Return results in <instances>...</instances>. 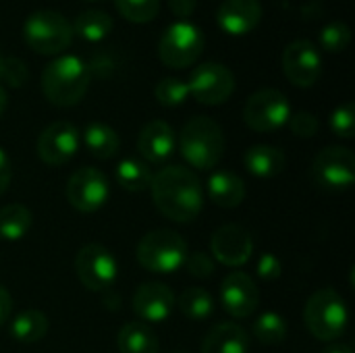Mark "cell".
I'll return each mask as SVG.
<instances>
[{
  "mask_svg": "<svg viewBox=\"0 0 355 353\" xmlns=\"http://www.w3.org/2000/svg\"><path fill=\"white\" fill-rule=\"evenodd\" d=\"M154 206L175 223H191L204 206V187L198 175L181 164L164 166L150 183Z\"/></svg>",
  "mask_w": 355,
  "mask_h": 353,
  "instance_id": "6da1fadb",
  "label": "cell"
},
{
  "mask_svg": "<svg viewBox=\"0 0 355 353\" xmlns=\"http://www.w3.org/2000/svg\"><path fill=\"white\" fill-rule=\"evenodd\" d=\"M92 71L75 54L56 56L42 73V92L54 106H73L81 102L89 87Z\"/></svg>",
  "mask_w": 355,
  "mask_h": 353,
  "instance_id": "7a4b0ae2",
  "label": "cell"
},
{
  "mask_svg": "<svg viewBox=\"0 0 355 353\" xmlns=\"http://www.w3.org/2000/svg\"><path fill=\"white\" fill-rule=\"evenodd\" d=\"M179 150L183 160L198 171H212L225 154V133L210 117H193L185 123Z\"/></svg>",
  "mask_w": 355,
  "mask_h": 353,
  "instance_id": "3957f363",
  "label": "cell"
},
{
  "mask_svg": "<svg viewBox=\"0 0 355 353\" xmlns=\"http://www.w3.org/2000/svg\"><path fill=\"white\" fill-rule=\"evenodd\" d=\"M25 44L44 56H56L64 52L73 42V27L67 17L52 8L33 10L23 25Z\"/></svg>",
  "mask_w": 355,
  "mask_h": 353,
  "instance_id": "277c9868",
  "label": "cell"
},
{
  "mask_svg": "<svg viewBox=\"0 0 355 353\" xmlns=\"http://www.w3.org/2000/svg\"><path fill=\"white\" fill-rule=\"evenodd\" d=\"M347 306L335 289H318L304 308V322L318 341H335L347 329Z\"/></svg>",
  "mask_w": 355,
  "mask_h": 353,
  "instance_id": "5b68a950",
  "label": "cell"
},
{
  "mask_svg": "<svg viewBox=\"0 0 355 353\" xmlns=\"http://www.w3.org/2000/svg\"><path fill=\"white\" fill-rule=\"evenodd\" d=\"M187 243L185 239L168 229H156L141 237L137 243V262L156 275H171L185 264Z\"/></svg>",
  "mask_w": 355,
  "mask_h": 353,
  "instance_id": "8992f818",
  "label": "cell"
},
{
  "mask_svg": "<svg viewBox=\"0 0 355 353\" xmlns=\"http://www.w3.org/2000/svg\"><path fill=\"white\" fill-rule=\"evenodd\" d=\"M206 37L202 29L189 21H177L166 27L158 42V56L171 69L191 67L204 52Z\"/></svg>",
  "mask_w": 355,
  "mask_h": 353,
  "instance_id": "52a82bcc",
  "label": "cell"
},
{
  "mask_svg": "<svg viewBox=\"0 0 355 353\" xmlns=\"http://www.w3.org/2000/svg\"><path fill=\"white\" fill-rule=\"evenodd\" d=\"M291 117V104L281 89L264 87L254 92L243 108V121L258 133L277 131L287 125Z\"/></svg>",
  "mask_w": 355,
  "mask_h": 353,
  "instance_id": "ba28073f",
  "label": "cell"
},
{
  "mask_svg": "<svg viewBox=\"0 0 355 353\" xmlns=\"http://www.w3.org/2000/svg\"><path fill=\"white\" fill-rule=\"evenodd\" d=\"M75 273L85 289L100 293L114 285L119 277V264L108 248L100 243H87L75 256Z\"/></svg>",
  "mask_w": 355,
  "mask_h": 353,
  "instance_id": "9c48e42d",
  "label": "cell"
},
{
  "mask_svg": "<svg viewBox=\"0 0 355 353\" xmlns=\"http://www.w3.org/2000/svg\"><path fill=\"white\" fill-rule=\"evenodd\" d=\"M314 181L329 191H345L355 181V156L345 146L322 148L312 162Z\"/></svg>",
  "mask_w": 355,
  "mask_h": 353,
  "instance_id": "30bf717a",
  "label": "cell"
},
{
  "mask_svg": "<svg viewBox=\"0 0 355 353\" xmlns=\"http://www.w3.org/2000/svg\"><path fill=\"white\" fill-rule=\"evenodd\" d=\"M187 87L189 96H193L200 104L218 106L227 102L235 92V75L227 64L214 60L202 62L187 79Z\"/></svg>",
  "mask_w": 355,
  "mask_h": 353,
  "instance_id": "8fae6325",
  "label": "cell"
},
{
  "mask_svg": "<svg viewBox=\"0 0 355 353\" xmlns=\"http://www.w3.org/2000/svg\"><path fill=\"white\" fill-rule=\"evenodd\" d=\"M110 187L106 175L96 166H83L69 177L67 200L79 212H96L108 200Z\"/></svg>",
  "mask_w": 355,
  "mask_h": 353,
  "instance_id": "7c38bea8",
  "label": "cell"
},
{
  "mask_svg": "<svg viewBox=\"0 0 355 353\" xmlns=\"http://www.w3.org/2000/svg\"><path fill=\"white\" fill-rule=\"evenodd\" d=\"M283 73L297 87H312L322 75V56L310 40H293L283 50Z\"/></svg>",
  "mask_w": 355,
  "mask_h": 353,
  "instance_id": "4fadbf2b",
  "label": "cell"
},
{
  "mask_svg": "<svg viewBox=\"0 0 355 353\" xmlns=\"http://www.w3.org/2000/svg\"><path fill=\"white\" fill-rule=\"evenodd\" d=\"M210 252L216 262L239 268L254 256V237L241 225H223L210 237Z\"/></svg>",
  "mask_w": 355,
  "mask_h": 353,
  "instance_id": "5bb4252c",
  "label": "cell"
},
{
  "mask_svg": "<svg viewBox=\"0 0 355 353\" xmlns=\"http://www.w3.org/2000/svg\"><path fill=\"white\" fill-rule=\"evenodd\" d=\"M79 131L73 123L56 121L50 123L37 137L35 150L42 162L50 166H58L69 162L79 150Z\"/></svg>",
  "mask_w": 355,
  "mask_h": 353,
  "instance_id": "9a60e30c",
  "label": "cell"
},
{
  "mask_svg": "<svg viewBox=\"0 0 355 353\" xmlns=\"http://www.w3.org/2000/svg\"><path fill=\"white\" fill-rule=\"evenodd\" d=\"M220 304L225 312L233 318H248L256 312L260 304V291L254 279L241 270L225 277L220 285Z\"/></svg>",
  "mask_w": 355,
  "mask_h": 353,
  "instance_id": "2e32d148",
  "label": "cell"
},
{
  "mask_svg": "<svg viewBox=\"0 0 355 353\" xmlns=\"http://www.w3.org/2000/svg\"><path fill=\"white\" fill-rule=\"evenodd\" d=\"M175 293L164 283H144L133 293V312L144 322H164L175 308Z\"/></svg>",
  "mask_w": 355,
  "mask_h": 353,
  "instance_id": "e0dca14e",
  "label": "cell"
},
{
  "mask_svg": "<svg viewBox=\"0 0 355 353\" xmlns=\"http://www.w3.org/2000/svg\"><path fill=\"white\" fill-rule=\"evenodd\" d=\"M262 21L260 0H225L216 10V23L231 35H245Z\"/></svg>",
  "mask_w": 355,
  "mask_h": 353,
  "instance_id": "ac0fdd59",
  "label": "cell"
},
{
  "mask_svg": "<svg viewBox=\"0 0 355 353\" xmlns=\"http://www.w3.org/2000/svg\"><path fill=\"white\" fill-rule=\"evenodd\" d=\"M175 131L166 121H150L137 135V152L144 162H164L175 152Z\"/></svg>",
  "mask_w": 355,
  "mask_h": 353,
  "instance_id": "d6986e66",
  "label": "cell"
},
{
  "mask_svg": "<svg viewBox=\"0 0 355 353\" xmlns=\"http://www.w3.org/2000/svg\"><path fill=\"white\" fill-rule=\"evenodd\" d=\"M208 198L218 208H237L245 200V183L231 171H214L208 179Z\"/></svg>",
  "mask_w": 355,
  "mask_h": 353,
  "instance_id": "ffe728a7",
  "label": "cell"
},
{
  "mask_svg": "<svg viewBox=\"0 0 355 353\" xmlns=\"http://www.w3.org/2000/svg\"><path fill=\"white\" fill-rule=\"evenodd\" d=\"M250 335L237 322H220L212 327L202 343V353H248Z\"/></svg>",
  "mask_w": 355,
  "mask_h": 353,
  "instance_id": "44dd1931",
  "label": "cell"
},
{
  "mask_svg": "<svg viewBox=\"0 0 355 353\" xmlns=\"http://www.w3.org/2000/svg\"><path fill=\"white\" fill-rule=\"evenodd\" d=\"M245 169L260 179H272L277 175L283 173L285 169V154L275 148V146H266V144H258L248 148L245 156H243Z\"/></svg>",
  "mask_w": 355,
  "mask_h": 353,
  "instance_id": "7402d4cb",
  "label": "cell"
},
{
  "mask_svg": "<svg viewBox=\"0 0 355 353\" xmlns=\"http://www.w3.org/2000/svg\"><path fill=\"white\" fill-rule=\"evenodd\" d=\"M81 137H83V146L87 148V152L98 160H108L119 154V148H121L119 133L106 123H100V121L89 123L83 129Z\"/></svg>",
  "mask_w": 355,
  "mask_h": 353,
  "instance_id": "603a6c76",
  "label": "cell"
},
{
  "mask_svg": "<svg viewBox=\"0 0 355 353\" xmlns=\"http://www.w3.org/2000/svg\"><path fill=\"white\" fill-rule=\"evenodd\" d=\"M121 353H158L160 343L156 333L144 322H127L116 337Z\"/></svg>",
  "mask_w": 355,
  "mask_h": 353,
  "instance_id": "cb8c5ba5",
  "label": "cell"
},
{
  "mask_svg": "<svg viewBox=\"0 0 355 353\" xmlns=\"http://www.w3.org/2000/svg\"><path fill=\"white\" fill-rule=\"evenodd\" d=\"M71 27L73 33H77L85 42H102L112 31V17L100 8H87L75 17Z\"/></svg>",
  "mask_w": 355,
  "mask_h": 353,
  "instance_id": "d4e9b609",
  "label": "cell"
},
{
  "mask_svg": "<svg viewBox=\"0 0 355 353\" xmlns=\"http://www.w3.org/2000/svg\"><path fill=\"white\" fill-rule=\"evenodd\" d=\"M48 333V316L40 310H25L10 322V335L19 343H37Z\"/></svg>",
  "mask_w": 355,
  "mask_h": 353,
  "instance_id": "484cf974",
  "label": "cell"
},
{
  "mask_svg": "<svg viewBox=\"0 0 355 353\" xmlns=\"http://www.w3.org/2000/svg\"><path fill=\"white\" fill-rule=\"evenodd\" d=\"M114 175H116L119 185L131 193H139V191L150 189L152 177H154L148 162H144L139 158H123L116 164Z\"/></svg>",
  "mask_w": 355,
  "mask_h": 353,
  "instance_id": "4316f807",
  "label": "cell"
},
{
  "mask_svg": "<svg viewBox=\"0 0 355 353\" xmlns=\"http://www.w3.org/2000/svg\"><path fill=\"white\" fill-rule=\"evenodd\" d=\"M31 227V212L23 204H8L0 208V239L19 241Z\"/></svg>",
  "mask_w": 355,
  "mask_h": 353,
  "instance_id": "83f0119b",
  "label": "cell"
},
{
  "mask_svg": "<svg viewBox=\"0 0 355 353\" xmlns=\"http://www.w3.org/2000/svg\"><path fill=\"white\" fill-rule=\"evenodd\" d=\"M177 306H179L181 314L189 320H206L214 312V300L202 287L185 289L181 293V298L177 300Z\"/></svg>",
  "mask_w": 355,
  "mask_h": 353,
  "instance_id": "f1b7e54d",
  "label": "cell"
},
{
  "mask_svg": "<svg viewBox=\"0 0 355 353\" xmlns=\"http://www.w3.org/2000/svg\"><path fill=\"white\" fill-rule=\"evenodd\" d=\"M254 335L262 345H279L287 337V322L277 312H264L254 322Z\"/></svg>",
  "mask_w": 355,
  "mask_h": 353,
  "instance_id": "f546056e",
  "label": "cell"
},
{
  "mask_svg": "<svg viewBox=\"0 0 355 353\" xmlns=\"http://www.w3.org/2000/svg\"><path fill=\"white\" fill-rule=\"evenodd\" d=\"M154 96L162 106L175 108V106H181L189 98V87H187V81L179 77H162L154 87Z\"/></svg>",
  "mask_w": 355,
  "mask_h": 353,
  "instance_id": "4dcf8cb0",
  "label": "cell"
},
{
  "mask_svg": "<svg viewBox=\"0 0 355 353\" xmlns=\"http://www.w3.org/2000/svg\"><path fill=\"white\" fill-rule=\"evenodd\" d=\"M114 6L131 23H150L158 17L160 0H114Z\"/></svg>",
  "mask_w": 355,
  "mask_h": 353,
  "instance_id": "1f68e13d",
  "label": "cell"
},
{
  "mask_svg": "<svg viewBox=\"0 0 355 353\" xmlns=\"http://www.w3.org/2000/svg\"><path fill=\"white\" fill-rule=\"evenodd\" d=\"M318 42L329 52H343L352 42V29L345 21H331L320 29Z\"/></svg>",
  "mask_w": 355,
  "mask_h": 353,
  "instance_id": "d6a6232c",
  "label": "cell"
},
{
  "mask_svg": "<svg viewBox=\"0 0 355 353\" xmlns=\"http://www.w3.org/2000/svg\"><path fill=\"white\" fill-rule=\"evenodd\" d=\"M331 129L335 135L343 139H352L355 135V106L354 102H345L337 106L331 114Z\"/></svg>",
  "mask_w": 355,
  "mask_h": 353,
  "instance_id": "836d02e7",
  "label": "cell"
},
{
  "mask_svg": "<svg viewBox=\"0 0 355 353\" xmlns=\"http://www.w3.org/2000/svg\"><path fill=\"white\" fill-rule=\"evenodd\" d=\"M27 79H29V71L23 60H19L15 56H2V62H0V81L2 83H6L10 87H21L23 83H27Z\"/></svg>",
  "mask_w": 355,
  "mask_h": 353,
  "instance_id": "e575fe53",
  "label": "cell"
},
{
  "mask_svg": "<svg viewBox=\"0 0 355 353\" xmlns=\"http://www.w3.org/2000/svg\"><path fill=\"white\" fill-rule=\"evenodd\" d=\"M289 129L297 135V137H314L316 131H318V119L312 114V112H291L289 121H287Z\"/></svg>",
  "mask_w": 355,
  "mask_h": 353,
  "instance_id": "d590c367",
  "label": "cell"
},
{
  "mask_svg": "<svg viewBox=\"0 0 355 353\" xmlns=\"http://www.w3.org/2000/svg\"><path fill=\"white\" fill-rule=\"evenodd\" d=\"M187 273L196 279H206L214 273V260L212 256H208L206 252H193V254H187L185 258V264Z\"/></svg>",
  "mask_w": 355,
  "mask_h": 353,
  "instance_id": "8d00e7d4",
  "label": "cell"
},
{
  "mask_svg": "<svg viewBox=\"0 0 355 353\" xmlns=\"http://www.w3.org/2000/svg\"><path fill=\"white\" fill-rule=\"evenodd\" d=\"M283 273V264L275 254H262L258 258V277L266 283H272L281 277Z\"/></svg>",
  "mask_w": 355,
  "mask_h": 353,
  "instance_id": "74e56055",
  "label": "cell"
},
{
  "mask_svg": "<svg viewBox=\"0 0 355 353\" xmlns=\"http://www.w3.org/2000/svg\"><path fill=\"white\" fill-rule=\"evenodd\" d=\"M168 6H171L173 15H177L181 21H185L187 17H191L196 12L198 0H168Z\"/></svg>",
  "mask_w": 355,
  "mask_h": 353,
  "instance_id": "f35d334b",
  "label": "cell"
},
{
  "mask_svg": "<svg viewBox=\"0 0 355 353\" xmlns=\"http://www.w3.org/2000/svg\"><path fill=\"white\" fill-rule=\"evenodd\" d=\"M10 160H8V154L0 148V196L8 189L10 185Z\"/></svg>",
  "mask_w": 355,
  "mask_h": 353,
  "instance_id": "ab89813d",
  "label": "cell"
},
{
  "mask_svg": "<svg viewBox=\"0 0 355 353\" xmlns=\"http://www.w3.org/2000/svg\"><path fill=\"white\" fill-rule=\"evenodd\" d=\"M10 310H12V300L10 293L0 285V327L10 318Z\"/></svg>",
  "mask_w": 355,
  "mask_h": 353,
  "instance_id": "60d3db41",
  "label": "cell"
},
{
  "mask_svg": "<svg viewBox=\"0 0 355 353\" xmlns=\"http://www.w3.org/2000/svg\"><path fill=\"white\" fill-rule=\"evenodd\" d=\"M322 353H354V350L345 343H335V345H329Z\"/></svg>",
  "mask_w": 355,
  "mask_h": 353,
  "instance_id": "b9f144b4",
  "label": "cell"
},
{
  "mask_svg": "<svg viewBox=\"0 0 355 353\" xmlns=\"http://www.w3.org/2000/svg\"><path fill=\"white\" fill-rule=\"evenodd\" d=\"M6 106H8V96H6V89H4V87L0 85V117L4 114Z\"/></svg>",
  "mask_w": 355,
  "mask_h": 353,
  "instance_id": "7bdbcfd3",
  "label": "cell"
},
{
  "mask_svg": "<svg viewBox=\"0 0 355 353\" xmlns=\"http://www.w3.org/2000/svg\"><path fill=\"white\" fill-rule=\"evenodd\" d=\"M0 62H2V54H0Z\"/></svg>",
  "mask_w": 355,
  "mask_h": 353,
  "instance_id": "ee69618b",
  "label": "cell"
},
{
  "mask_svg": "<svg viewBox=\"0 0 355 353\" xmlns=\"http://www.w3.org/2000/svg\"><path fill=\"white\" fill-rule=\"evenodd\" d=\"M179 353H181V352H179Z\"/></svg>",
  "mask_w": 355,
  "mask_h": 353,
  "instance_id": "f6af8a7d",
  "label": "cell"
}]
</instances>
